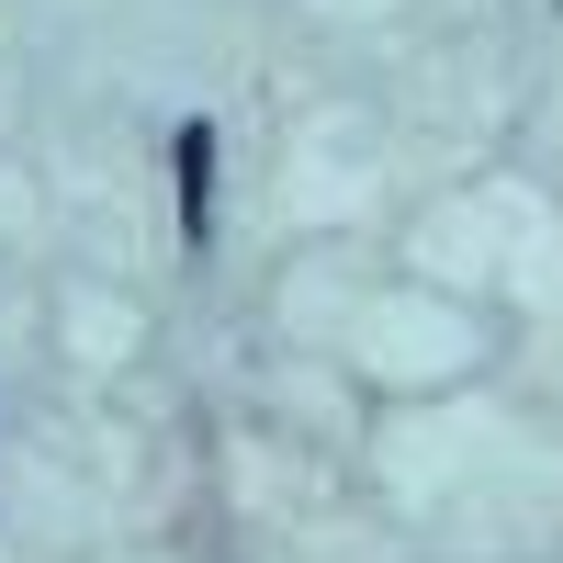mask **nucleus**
<instances>
[{"mask_svg":"<svg viewBox=\"0 0 563 563\" xmlns=\"http://www.w3.org/2000/svg\"><path fill=\"white\" fill-rule=\"evenodd\" d=\"M180 238H214V124H180Z\"/></svg>","mask_w":563,"mask_h":563,"instance_id":"nucleus-1","label":"nucleus"}]
</instances>
